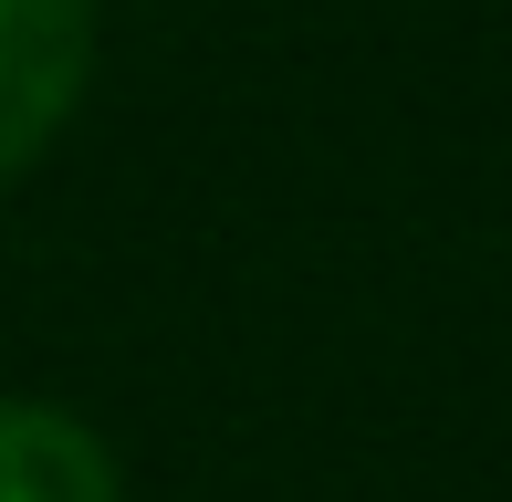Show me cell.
Listing matches in <instances>:
<instances>
[{"label":"cell","instance_id":"6da1fadb","mask_svg":"<svg viewBox=\"0 0 512 502\" xmlns=\"http://www.w3.org/2000/svg\"><path fill=\"white\" fill-rule=\"evenodd\" d=\"M95 53V0H0V189L63 147V126L95 95Z\"/></svg>","mask_w":512,"mask_h":502},{"label":"cell","instance_id":"7a4b0ae2","mask_svg":"<svg viewBox=\"0 0 512 502\" xmlns=\"http://www.w3.org/2000/svg\"><path fill=\"white\" fill-rule=\"evenodd\" d=\"M0 502H126V471L84 408L0 398Z\"/></svg>","mask_w":512,"mask_h":502}]
</instances>
